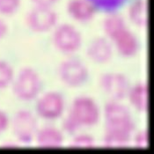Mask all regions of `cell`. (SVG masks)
I'll return each instance as SVG.
<instances>
[{
	"label": "cell",
	"mask_w": 154,
	"mask_h": 154,
	"mask_svg": "<svg viewBox=\"0 0 154 154\" xmlns=\"http://www.w3.org/2000/svg\"><path fill=\"white\" fill-rule=\"evenodd\" d=\"M12 90L19 100L31 101L38 97L42 90V79L34 69L25 67L13 79Z\"/></svg>",
	"instance_id": "6da1fadb"
},
{
	"label": "cell",
	"mask_w": 154,
	"mask_h": 154,
	"mask_svg": "<svg viewBox=\"0 0 154 154\" xmlns=\"http://www.w3.org/2000/svg\"><path fill=\"white\" fill-rule=\"evenodd\" d=\"M69 114L81 128L95 126L100 119V109L98 103L89 96H79L71 103Z\"/></svg>",
	"instance_id": "7a4b0ae2"
},
{
	"label": "cell",
	"mask_w": 154,
	"mask_h": 154,
	"mask_svg": "<svg viewBox=\"0 0 154 154\" xmlns=\"http://www.w3.org/2000/svg\"><path fill=\"white\" fill-rule=\"evenodd\" d=\"M58 76L62 83L66 86L77 88L87 81L89 71L80 60L69 58L60 63Z\"/></svg>",
	"instance_id": "3957f363"
},
{
	"label": "cell",
	"mask_w": 154,
	"mask_h": 154,
	"mask_svg": "<svg viewBox=\"0 0 154 154\" xmlns=\"http://www.w3.org/2000/svg\"><path fill=\"white\" fill-rule=\"evenodd\" d=\"M11 125L12 133L18 141L28 143L35 139L38 131V122L31 111L22 109L16 112Z\"/></svg>",
	"instance_id": "277c9868"
},
{
	"label": "cell",
	"mask_w": 154,
	"mask_h": 154,
	"mask_svg": "<svg viewBox=\"0 0 154 154\" xmlns=\"http://www.w3.org/2000/svg\"><path fill=\"white\" fill-rule=\"evenodd\" d=\"M35 109L41 118L47 121L57 120L63 116L65 111L64 97L56 91L47 92L38 99Z\"/></svg>",
	"instance_id": "5b68a950"
},
{
	"label": "cell",
	"mask_w": 154,
	"mask_h": 154,
	"mask_svg": "<svg viewBox=\"0 0 154 154\" xmlns=\"http://www.w3.org/2000/svg\"><path fill=\"white\" fill-rule=\"evenodd\" d=\"M53 42L61 52L72 54L81 46L82 37L74 26L67 23L61 24L53 33Z\"/></svg>",
	"instance_id": "8992f818"
},
{
	"label": "cell",
	"mask_w": 154,
	"mask_h": 154,
	"mask_svg": "<svg viewBox=\"0 0 154 154\" xmlns=\"http://www.w3.org/2000/svg\"><path fill=\"white\" fill-rule=\"evenodd\" d=\"M100 85L111 100L120 101L127 97L131 88L128 78L120 72H107L101 75Z\"/></svg>",
	"instance_id": "52a82bcc"
},
{
	"label": "cell",
	"mask_w": 154,
	"mask_h": 154,
	"mask_svg": "<svg viewBox=\"0 0 154 154\" xmlns=\"http://www.w3.org/2000/svg\"><path fill=\"white\" fill-rule=\"evenodd\" d=\"M27 26L36 32H45L52 28L57 21V14L50 6L35 5L27 12Z\"/></svg>",
	"instance_id": "ba28073f"
},
{
	"label": "cell",
	"mask_w": 154,
	"mask_h": 154,
	"mask_svg": "<svg viewBox=\"0 0 154 154\" xmlns=\"http://www.w3.org/2000/svg\"><path fill=\"white\" fill-rule=\"evenodd\" d=\"M103 114L106 125H119L134 122L129 107L120 100H109L104 107Z\"/></svg>",
	"instance_id": "9c48e42d"
},
{
	"label": "cell",
	"mask_w": 154,
	"mask_h": 154,
	"mask_svg": "<svg viewBox=\"0 0 154 154\" xmlns=\"http://www.w3.org/2000/svg\"><path fill=\"white\" fill-rule=\"evenodd\" d=\"M89 59L96 63L103 64L109 62L113 57V48L109 41L104 37L95 38L87 48Z\"/></svg>",
	"instance_id": "30bf717a"
},
{
	"label": "cell",
	"mask_w": 154,
	"mask_h": 154,
	"mask_svg": "<svg viewBox=\"0 0 154 154\" xmlns=\"http://www.w3.org/2000/svg\"><path fill=\"white\" fill-rule=\"evenodd\" d=\"M35 138L39 147L46 149L60 148L64 141L63 131L52 126L38 129Z\"/></svg>",
	"instance_id": "8fae6325"
},
{
	"label": "cell",
	"mask_w": 154,
	"mask_h": 154,
	"mask_svg": "<svg viewBox=\"0 0 154 154\" xmlns=\"http://www.w3.org/2000/svg\"><path fill=\"white\" fill-rule=\"evenodd\" d=\"M118 52L125 57H131L138 51L139 43L137 36L127 27L119 32L113 39Z\"/></svg>",
	"instance_id": "7c38bea8"
},
{
	"label": "cell",
	"mask_w": 154,
	"mask_h": 154,
	"mask_svg": "<svg viewBox=\"0 0 154 154\" xmlns=\"http://www.w3.org/2000/svg\"><path fill=\"white\" fill-rule=\"evenodd\" d=\"M127 97L131 105L140 113H146L149 109V88L146 83L136 84L131 86Z\"/></svg>",
	"instance_id": "4fadbf2b"
},
{
	"label": "cell",
	"mask_w": 154,
	"mask_h": 154,
	"mask_svg": "<svg viewBox=\"0 0 154 154\" xmlns=\"http://www.w3.org/2000/svg\"><path fill=\"white\" fill-rule=\"evenodd\" d=\"M95 9L89 0H70L67 5L70 15L79 21L90 20L94 15Z\"/></svg>",
	"instance_id": "5bb4252c"
},
{
	"label": "cell",
	"mask_w": 154,
	"mask_h": 154,
	"mask_svg": "<svg viewBox=\"0 0 154 154\" xmlns=\"http://www.w3.org/2000/svg\"><path fill=\"white\" fill-rule=\"evenodd\" d=\"M131 21L137 26H144L148 23V5L145 0H136L129 9Z\"/></svg>",
	"instance_id": "9a60e30c"
},
{
	"label": "cell",
	"mask_w": 154,
	"mask_h": 154,
	"mask_svg": "<svg viewBox=\"0 0 154 154\" xmlns=\"http://www.w3.org/2000/svg\"><path fill=\"white\" fill-rule=\"evenodd\" d=\"M103 27L106 35L113 40L119 32L126 27V25L122 16L117 13H112L105 19Z\"/></svg>",
	"instance_id": "2e32d148"
},
{
	"label": "cell",
	"mask_w": 154,
	"mask_h": 154,
	"mask_svg": "<svg viewBox=\"0 0 154 154\" xmlns=\"http://www.w3.org/2000/svg\"><path fill=\"white\" fill-rule=\"evenodd\" d=\"M14 79V72L12 66L5 62L0 60V89L6 88L12 83Z\"/></svg>",
	"instance_id": "e0dca14e"
},
{
	"label": "cell",
	"mask_w": 154,
	"mask_h": 154,
	"mask_svg": "<svg viewBox=\"0 0 154 154\" xmlns=\"http://www.w3.org/2000/svg\"><path fill=\"white\" fill-rule=\"evenodd\" d=\"M94 138L88 134H75L70 143L71 148H94Z\"/></svg>",
	"instance_id": "ac0fdd59"
},
{
	"label": "cell",
	"mask_w": 154,
	"mask_h": 154,
	"mask_svg": "<svg viewBox=\"0 0 154 154\" xmlns=\"http://www.w3.org/2000/svg\"><path fill=\"white\" fill-rule=\"evenodd\" d=\"M94 6L105 11H114L122 5L125 0H89Z\"/></svg>",
	"instance_id": "d6986e66"
},
{
	"label": "cell",
	"mask_w": 154,
	"mask_h": 154,
	"mask_svg": "<svg viewBox=\"0 0 154 154\" xmlns=\"http://www.w3.org/2000/svg\"><path fill=\"white\" fill-rule=\"evenodd\" d=\"M81 129L79 124L76 122V120L68 113V115L63 118L62 122V131L63 133H67L70 135H75Z\"/></svg>",
	"instance_id": "ffe728a7"
},
{
	"label": "cell",
	"mask_w": 154,
	"mask_h": 154,
	"mask_svg": "<svg viewBox=\"0 0 154 154\" xmlns=\"http://www.w3.org/2000/svg\"><path fill=\"white\" fill-rule=\"evenodd\" d=\"M20 0H0V13L11 14L19 7Z\"/></svg>",
	"instance_id": "44dd1931"
},
{
	"label": "cell",
	"mask_w": 154,
	"mask_h": 154,
	"mask_svg": "<svg viewBox=\"0 0 154 154\" xmlns=\"http://www.w3.org/2000/svg\"><path fill=\"white\" fill-rule=\"evenodd\" d=\"M134 141L137 148L146 149L149 146V132L146 130H143L136 133Z\"/></svg>",
	"instance_id": "7402d4cb"
},
{
	"label": "cell",
	"mask_w": 154,
	"mask_h": 154,
	"mask_svg": "<svg viewBox=\"0 0 154 154\" xmlns=\"http://www.w3.org/2000/svg\"><path fill=\"white\" fill-rule=\"evenodd\" d=\"M9 123H10V121L7 115L4 111L0 110V133L4 132L8 128Z\"/></svg>",
	"instance_id": "603a6c76"
},
{
	"label": "cell",
	"mask_w": 154,
	"mask_h": 154,
	"mask_svg": "<svg viewBox=\"0 0 154 154\" xmlns=\"http://www.w3.org/2000/svg\"><path fill=\"white\" fill-rule=\"evenodd\" d=\"M36 5H42V6H50L54 3H56L57 0H32Z\"/></svg>",
	"instance_id": "cb8c5ba5"
},
{
	"label": "cell",
	"mask_w": 154,
	"mask_h": 154,
	"mask_svg": "<svg viewBox=\"0 0 154 154\" xmlns=\"http://www.w3.org/2000/svg\"><path fill=\"white\" fill-rule=\"evenodd\" d=\"M6 31H7V26H6V24L4 22V20H2L0 19V38L3 37V36L5 35Z\"/></svg>",
	"instance_id": "d4e9b609"
}]
</instances>
